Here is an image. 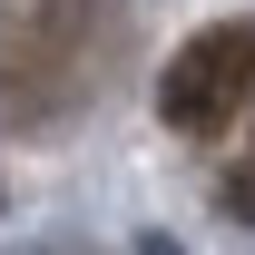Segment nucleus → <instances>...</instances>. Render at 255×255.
<instances>
[{"label": "nucleus", "instance_id": "3", "mask_svg": "<svg viewBox=\"0 0 255 255\" xmlns=\"http://www.w3.org/2000/svg\"><path fill=\"white\" fill-rule=\"evenodd\" d=\"M147 255H177V246H147Z\"/></svg>", "mask_w": 255, "mask_h": 255}, {"label": "nucleus", "instance_id": "1", "mask_svg": "<svg viewBox=\"0 0 255 255\" xmlns=\"http://www.w3.org/2000/svg\"><path fill=\"white\" fill-rule=\"evenodd\" d=\"M246 89H255V20H216V30H196L177 59H167V79H157V108L187 137H216L236 108H246Z\"/></svg>", "mask_w": 255, "mask_h": 255}, {"label": "nucleus", "instance_id": "2", "mask_svg": "<svg viewBox=\"0 0 255 255\" xmlns=\"http://www.w3.org/2000/svg\"><path fill=\"white\" fill-rule=\"evenodd\" d=\"M226 206H236V216H255V157L236 167V177H226Z\"/></svg>", "mask_w": 255, "mask_h": 255}]
</instances>
